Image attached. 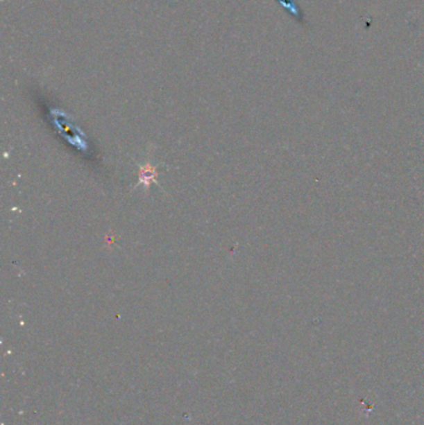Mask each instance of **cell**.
Instances as JSON below:
<instances>
[{
	"label": "cell",
	"mask_w": 424,
	"mask_h": 425,
	"mask_svg": "<svg viewBox=\"0 0 424 425\" xmlns=\"http://www.w3.org/2000/svg\"><path fill=\"white\" fill-rule=\"evenodd\" d=\"M152 183L158 184V173H157V168L152 166L150 162H147L139 167L138 186H142L146 191H149Z\"/></svg>",
	"instance_id": "6da1fadb"
},
{
	"label": "cell",
	"mask_w": 424,
	"mask_h": 425,
	"mask_svg": "<svg viewBox=\"0 0 424 425\" xmlns=\"http://www.w3.org/2000/svg\"><path fill=\"white\" fill-rule=\"evenodd\" d=\"M280 3V6L287 10L291 17L296 19L300 23H304V15L295 0H276Z\"/></svg>",
	"instance_id": "7a4b0ae2"
}]
</instances>
